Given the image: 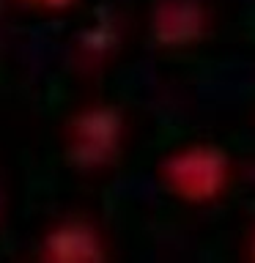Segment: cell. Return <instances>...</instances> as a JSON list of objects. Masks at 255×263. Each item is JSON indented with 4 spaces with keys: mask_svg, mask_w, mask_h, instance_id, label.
<instances>
[{
    "mask_svg": "<svg viewBox=\"0 0 255 263\" xmlns=\"http://www.w3.org/2000/svg\"><path fill=\"white\" fill-rule=\"evenodd\" d=\"M3 219H6V189L0 184V228H3Z\"/></svg>",
    "mask_w": 255,
    "mask_h": 263,
    "instance_id": "cell-4",
    "label": "cell"
},
{
    "mask_svg": "<svg viewBox=\"0 0 255 263\" xmlns=\"http://www.w3.org/2000/svg\"><path fill=\"white\" fill-rule=\"evenodd\" d=\"M99 238L85 222L66 219L47 230L41 241V263H99Z\"/></svg>",
    "mask_w": 255,
    "mask_h": 263,
    "instance_id": "cell-1",
    "label": "cell"
},
{
    "mask_svg": "<svg viewBox=\"0 0 255 263\" xmlns=\"http://www.w3.org/2000/svg\"><path fill=\"white\" fill-rule=\"evenodd\" d=\"M107 121L102 115H80L69 129V151L77 162H94L107 148Z\"/></svg>",
    "mask_w": 255,
    "mask_h": 263,
    "instance_id": "cell-2",
    "label": "cell"
},
{
    "mask_svg": "<svg viewBox=\"0 0 255 263\" xmlns=\"http://www.w3.org/2000/svg\"><path fill=\"white\" fill-rule=\"evenodd\" d=\"M22 6H30V8H61L71 0H20Z\"/></svg>",
    "mask_w": 255,
    "mask_h": 263,
    "instance_id": "cell-3",
    "label": "cell"
}]
</instances>
